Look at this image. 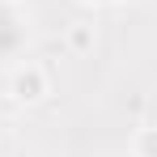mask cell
Masks as SVG:
<instances>
[{
    "label": "cell",
    "instance_id": "obj_1",
    "mask_svg": "<svg viewBox=\"0 0 157 157\" xmlns=\"http://www.w3.org/2000/svg\"><path fill=\"white\" fill-rule=\"evenodd\" d=\"M30 43V26H26V13L21 4L13 0H0V64L4 59H17Z\"/></svg>",
    "mask_w": 157,
    "mask_h": 157
},
{
    "label": "cell",
    "instance_id": "obj_2",
    "mask_svg": "<svg viewBox=\"0 0 157 157\" xmlns=\"http://www.w3.org/2000/svg\"><path fill=\"white\" fill-rule=\"evenodd\" d=\"M43 94H47V72L38 64H26L13 72V98L17 102H38Z\"/></svg>",
    "mask_w": 157,
    "mask_h": 157
},
{
    "label": "cell",
    "instance_id": "obj_3",
    "mask_svg": "<svg viewBox=\"0 0 157 157\" xmlns=\"http://www.w3.org/2000/svg\"><path fill=\"white\" fill-rule=\"evenodd\" d=\"M136 153L140 157H157V128H144L136 136Z\"/></svg>",
    "mask_w": 157,
    "mask_h": 157
},
{
    "label": "cell",
    "instance_id": "obj_4",
    "mask_svg": "<svg viewBox=\"0 0 157 157\" xmlns=\"http://www.w3.org/2000/svg\"><path fill=\"white\" fill-rule=\"evenodd\" d=\"M94 4H110V0H94Z\"/></svg>",
    "mask_w": 157,
    "mask_h": 157
}]
</instances>
